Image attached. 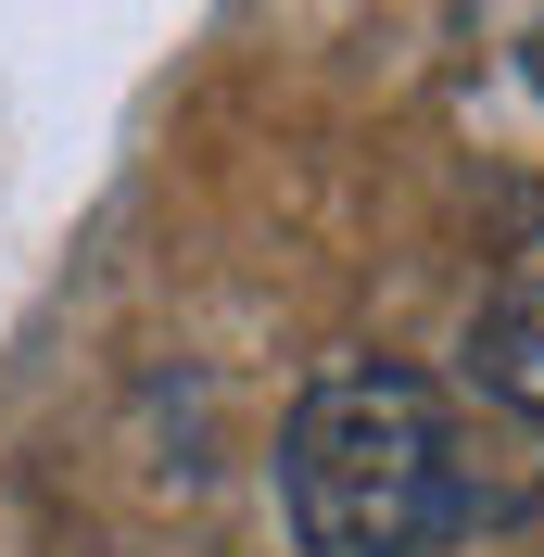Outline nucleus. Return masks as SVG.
Masks as SVG:
<instances>
[{"mask_svg":"<svg viewBox=\"0 0 544 557\" xmlns=\"http://www.w3.org/2000/svg\"><path fill=\"white\" fill-rule=\"evenodd\" d=\"M279 507L317 557H431L481 520L469 431L443 406L431 368L393 355H342L317 368L292 431H279Z\"/></svg>","mask_w":544,"mask_h":557,"instance_id":"nucleus-1","label":"nucleus"},{"mask_svg":"<svg viewBox=\"0 0 544 557\" xmlns=\"http://www.w3.org/2000/svg\"><path fill=\"white\" fill-rule=\"evenodd\" d=\"M469 368H481V393H507V406L544 418V242L519 253L507 292L469 317Z\"/></svg>","mask_w":544,"mask_h":557,"instance_id":"nucleus-2","label":"nucleus"}]
</instances>
